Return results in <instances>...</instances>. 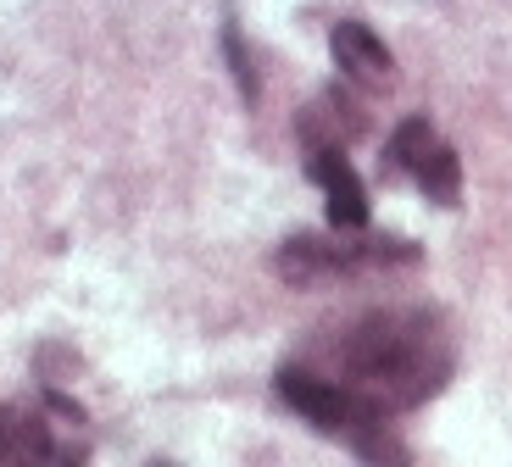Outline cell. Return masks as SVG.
<instances>
[{
  "instance_id": "obj_3",
  "label": "cell",
  "mask_w": 512,
  "mask_h": 467,
  "mask_svg": "<svg viewBox=\"0 0 512 467\" xmlns=\"http://www.w3.org/2000/svg\"><path fill=\"white\" fill-rule=\"evenodd\" d=\"M423 251L396 234H290L273 256V273L290 290H329V284H351V278L396 273V267H418Z\"/></svg>"
},
{
  "instance_id": "obj_6",
  "label": "cell",
  "mask_w": 512,
  "mask_h": 467,
  "mask_svg": "<svg viewBox=\"0 0 512 467\" xmlns=\"http://www.w3.org/2000/svg\"><path fill=\"white\" fill-rule=\"evenodd\" d=\"M307 173L323 190V201H329V228L334 234H368L373 206H368V184H362V173L351 167V156L340 151V145H312Z\"/></svg>"
},
{
  "instance_id": "obj_4",
  "label": "cell",
  "mask_w": 512,
  "mask_h": 467,
  "mask_svg": "<svg viewBox=\"0 0 512 467\" xmlns=\"http://www.w3.org/2000/svg\"><path fill=\"white\" fill-rule=\"evenodd\" d=\"M0 467H90V423L67 395L0 401Z\"/></svg>"
},
{
  "instance_id": "obj_7",
  "label": "cell",
  "mask_w": 512,
  "mask_h": 467,
  "mask_svg": "<svg viewBox=\"0 0 512 467\" xmlns=\"http://www.w3.org/2000/svg\"><path fill=\"white\" fill-rule=\"evenodd\" d=\"M329 56L340 67V84L362 89V95H379V89L396 84V56L362 17H346V23L329 28Z\"/></svg>"
},
{
  "instance_id": "obj_8",
  "label": "cell",
  "mask_w": 512,
  "mask_h": 467,
  "mask_svg": "<svg viewBox=\"0 0 512 467\" xmlns=\"http://www.w3.org/2000/svg\"><path fill=\"white\" fill-rule=\"evenodd\" d=\"M295 134H301L307 151L312 145H340V151H346L351 139L368 134V112H362V101L351 95V84H329L307 112L295 117Z\"/></svg>"
},
{
  "instance_id": "obj_2",
  "label": "cell",
  "mask_w": 512,
  "mask_h": 467,
  "mask_svg": "<svg viewBox=\"0 0 512 467\" xmlns=\"http://www.w3.org/2000/svg\"><path fill=\"white\" fill-rule=\"evenodd\" d=\"M273 395H279L301 423H312L318 434H329V440H340L346 451H357L368 467H412V451H407V440H401V429L390 417H379L373 406L340 395L334 384H323L318 373H307V367L284 362L279 373H273Z\"/></svg>"
},
{
  "instance_id": "obj_9",
  "label": "cell",
  "mask_w": 512,
  "mask_h": 467,
  "mask_svg": "<svg viewBox=\"0 0 512 467\" xmlns=\"http://www.w3.org/2000/svg\"><path fill=\"white\" fill-rule=\"evenodd\" d=\"M223 51H229V62H234V78H240V95L256 106V95H262V84H256V67H251V56H245V39H240V23H223Z\"/></svg>"
},
{
  "instance_id": "obj_1",
  "label": "cell",
  "mask_w": 512,
  "mask_h": 467,
  "mask_svg": "<svg viewBox=\"0 0 512 467\" xmlns=\"http://www.w3.org/2000/svg\"><path fill=\"white\" fill-rule=\"evenodd\" d=\"M290 362L396 423V417L429 406L451 384L457 334H451L446 312H435V306L384 301L312 329L295 345Z\"/></svg>"
},
{
  "instance_id": "obj_10",
  "label": "cell",
  "mask_w": 512,
  "mask_h": 467,
  "mask_svg": "<svg viewBox=\"0 0 512 467\" xmlns=\"http://www.w3.org/2000/svg\"><path fill=\"white\" fill-rule=\"evenodd\" d=\"M156 467H173V462H156Z\"/></svg>"
},
{
  "instance_id": "obj_5",
  "label": "cell",
  "mask_w": 512,
  "mask_h": 467,
  "mask_svg": "<svg viewBox=\"0 0 512 467\" xmlns=\"http://www.w3.org/2000/svg\"><path fill=\"white\" fill-rule=\"evenodd\" d=\"M384 173L418 184L435 206H457L462 201V162H457V151H451L446 139L435 134L429 117H407V123H396L390 151H384Z\"/></svg>"
}]
</instances>
